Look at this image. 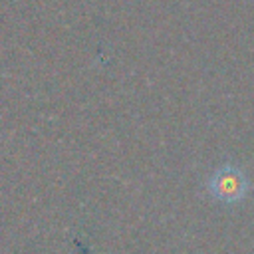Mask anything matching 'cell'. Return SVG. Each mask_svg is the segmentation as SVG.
<instances>
[{
    "label": "cell",
    "instance_id": "cell-1",
    "mask_svg": "<svg viewBox=\"0 0 254 254\" xmlns=\"http://www.w3.org/2000/svg\"><path fill=\"white\" fill-rule=\"evenodd\" d=\"M250 190L252 181L248 173L234 163H224L216 167L204 183V192L212 200L222 204H238L250 194Z\"/></svg>",
    "mask_w": 254,
    "mask_h": 254
}]
</instances>
